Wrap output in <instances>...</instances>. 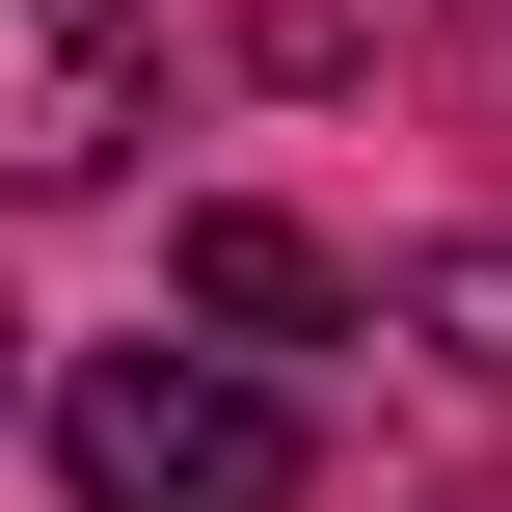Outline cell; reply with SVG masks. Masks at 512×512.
Wrapping results in <instances>:
<instances>
[{
    "label": "cell",
    "mask_w": 512,
    "mask_h": 512,
    "mask_svg": "<svg viewBox=\"0 0 512 512\" xmlns=\"http://www.w3.org/2000/svg\"><path fill=\"white\" fill-rule=\"evenodd\" d=\"M54 459H81V512H297V405L216 378V351H81Z\"/></svg>",
    "instance_id": "cell-1"
},
{
    "label": "cell",
    "mask_w": 512,
    "mask_h": 512,
    "mask_svg": "<svg viewBox=\"0 0 512 512\" xmlns=\"http://www.w3.org/2000/svg\"><path fill=\"white\" fill-rule=\"evenodd\" d=\"M162 108V27L135 0H0V189H108Z\"/></svg>",
    "instance_id": "cell-2"
},
{
    "label": "cell",
    "mask_w": 512,
    "mask_h": 512,
    "mask_svg": "<svg viewBox=\"0 0 512 512\" xmlns=\"http://www.w3.org/2000/svg\"><path fill=\"white\" fill-rule=\"evenodd\" d=\"M162 297H189V324H243V351H324V324H378V297H351V270H324L297 216H243V189H216V216L162 243Z\"/></svg>",
    "instance_id": "cell-3"
},
{
    "label": "cell",
    "mask_w": 512,
    "mask_h": 512,
    "mask_svg": "<svg viewBox=\"0 0 512 512\" xmlns=\"http://www.w3.org/2000/svg\"><path fill=\"white\" fill-rule=\"evenodd\" d=\"M405 27H432V0H243V54H270V81H378Z\"/></svg>",
    "instance_id": "cell-4"
},
{
    "label": "cell",
    "mask_w": 512,
    "mask_h": 512,
    "mask_svg": "<svg viewBox=\"0 0 512 512\" xmlns=\"http://www.w3.org/2000/svg\"><path fill=\"white\" fill-rule=\"evenodd\" d=\"M405 324H432L459 378H512V243H432V270H405Z\"/></svg>",
    "instance_id": "cell-5"
},
{
    "label": "cell",
    "mask_w": 512,
    "mask_h": 512,
    "mask_svg": "<svg viewBox=\"0 0 512 512\" xmlns=\"http://www.w3.org/2000/svg\"><path fill=\"white\" fill-rule=\"evenodd\" d=\"M0 351H27V324H0Z\"/></svg>",
    "instance_id": "cell-6"
}]
</instances>
